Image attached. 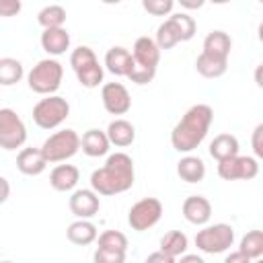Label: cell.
Returning <instances> with one entry per match:
<instances>
[{"label":"cell","instance_id":"6da1fadb","mask_svg":"<svg viewBox=\"0 0 263 263\" xmlns=\"http://www.w3.org/2000/svg\"><path fill=\"white\" fill-rule=\"evenodd\" d=\"M136 181L134 160L125 152H113L107 156L101 168H95L90 175V189L97 195H117L132 189Z\"/></svg>","mask_w":263,"mask_h":263},{"label":"cell","instance_id":"7a4b0ae2","mask_svg":"<svg viewBox=\"0 0 263 263\" xmlns=\"http://www.w3.org/2000/svg\"><path fill=\"white\" fill-rule=\"evenodd\" d=\"M214 121V109L205 103H197L185 111L171 132V144L177 152H193L208 136Z\"/></svg>","mask_w":263,"mask_h":263},{"label":"cell","instance_id":"3957f363","mask_svg":"<svg viewBox=\"0 0 263 263\" xmlns=\"http://www.w3.org/2000/svg\"><path fill=\"white\" fill-rule=\"evenodd\" d=\"M64 78V66L55 58H43L39 60L27 74V84L33 92L49 97L55 95Z\"/></svg>","mask_w":263,"mask_h":263},{"label":"cell","instance_id":"277c9868","mask_svg":"<svg viewBox=\"0 0 263 263\" xmlns=\"http://www.w3.org/2000/svg\"><path fill=\"white\" fill-rule=\"evenodd\" d=\"M70 66L78 78V82L84 88H97L99 84H103V76L105 70L97 60V53L88 47V45H78L72 53H70Z\"/></svg>","mask_w":263,"mask_h":263},{"label":"cell","instance_id":"5b68a950","mask_svg":"<svg viewBox=\"0 0 263 263\" xmlns=\"http://www.w3.org/2000/svg\"><path fill=\"white\" fill-rule=\"evenodd\" d=\"M70 115V103L60 95H49L37 101L33 107V121L41 129H55L60 127Z\"/></svg>","mask_w":263,"mask_h":263},{"label":"cell","instance_id":"8992f818","mask_svg":"<svg viewBox=\"0 0 263 263\" xmlns=\"http://www.w3.org/2000/svg\"><path fill=\"white\" fill-rule=\"evenodd\" d=\"M78 150H80V136L72 127H66V129L51 134L41 146V152H43L47 164L49 162H66Z\"/></svg>","mask_w":263,"mask_h":263},{"label":"cell","instance_id":"52a82bcc","mask_svg":"<svg viewBox=\"0 0 263 263\" xmlns=\"http://www.w3.org/2000/svg\"><path fill=\"white\" fill-rule=\"evenodd\" d=\"M232 245H234V228L230 224H224V222L203 226L195 234V247L208 255L224 253Z\"/></svg>","mask_w":263,"mask_h":263},{"label":"cell","instance_id":"ba28073f","mask_svg":"<svg viewBox=\"0 0 263 263\" xmlns=\"http://www.w3.org/2000/svg\"><path fill=\"white\" fill-rule=\"evenodd\" d=\"M27 142V125L10 107H0V148L16 150Z\"/></svg>","mask_w":263,"mask_h":263},{"label":"cell","instance_id":"9c48e42d","mask_svg":"<svg viewBox=\"0 0 263 263\" xmlns=\"http://www.w3.org/2000/svg\"><path fill=\"white\" fill-rule=\"evenodd\" d=\"M162 218V203L156 197H144L136 201L127 212V224L136 232H144L158 224Z\"/></svg>","mask_w":263,"mask_h":263},{"label":"cell","instance_id":"30bf717a","mask_svg":"<svg viewBox=\"0 0 263 263\" xmlns=\"http://www.w3.org/2000/svg\"><path fill=\"white\" fill-rule=\"evenodd\" d=\"M259 175V160L255 156H232L218 162V177L224 181H251Z\"/></svg>","mask_w":263,"mask_h":263},{"label":"cell","instance_id":"8fae6325","mask_svg":"<svg viewBox=\"0 0 263 263\" xmlns=\"http://www.w3.org/2000/svg\"><path fill=\"white\" fill-rule=\"evenodd\" d=\"M101 101L109 115H125L132 109L129 90L121 82H105L101 86Z\"/></svg>","mask_w":263,"mask_h":263},{"label":"cell","instance_id":"7c38bea8","mask_svg":"<svg viewBox=\"0 0 263 263\" xmlns=\"http://www.w3.org/2000/svg\"><path fill=\"white\" fill-rule=\"evenodd\" d=\"M70 212L78 220H90L101 210V199L92 189H74L68 199Z\"/></svg>","mask_w":263,"mask_h":263},{"label":"cell","instance_id":"4fadbf2b","mask_svg":"<svg viewBox=\"0 0 263 263\" xmlns=\"http://www.w3.org/2000/svg\"><path fill=\"white\" fill-rule=\"evenodd\" d=\"M181 212H183V218L189 222V224H195V226H205L212 218V203L208 197L203 195H189L183 205H181Z\"/></svg>","mask_w":263,"mask_h":263},{"label":"cell","instance_id":"5bb4252c","mask_svg":"<svg viewBox=\"0 0 263 263\" xmlns=\"http://www.w3.org/2000/svg\"><path fill=\"white\" fill-rule=\"evenodd\" d=\"M132 60L140 66H146V68H154L158 66L160 62V49L156 47L154 39L144 35V37H138L134 41V47H132Z\"/></svg>","mask_w":263,"mask_h":263},{"label":"cell","instance_id":"9a60e30c","mask_svg":"<svg viewBox=\"0 0 263 263\" xmlns=\"http://www.w3.org/2000/svg\"><path fill=\"white\" fill-rule=\"evenodd\" d=\"M16 168L27 177H37L47 168V160L41 148H21L16 154Z\"/></svg>","mask_w":263,"mask_h":263},{"label":"cell","instance_id":"2e32d148","mask_svg":"<svg viewBox=\"0 0 263 263\" xmlns=\"http://www.w3.org/2000/svg\"><path fill=\"white\" fill-rule=\"evenodd\" d=\"M78 181H80V171L74 164H58L49 173V185L60 193L74 191Z\"/></svg>","mask_w":263,"mask_h":263},{"label":"cell","instance_id":"e0dca14e","mask_svg":"<svg viewBox=\"0 0 263 263\" xmlns=\"http://www.w3.org/2000/svg\"><path fill=\"white\" fill-rule=\"evenodd\" d=\"M105 134H107V138H109V144L115 146V148H127V146H132L134 140H136V127H134V123L127 121V119H123V117L113 119V121L107 125Z\"/></svg>","mask_w":263,"mask_h":263},{"label":"cell","instance_id":"ac0fdd59","mask_svg":"<svg viewBox=\"0 0 263 263\" xmlns=\"http://www.w3.org/2000/svg\"><path fill=\"white\" fill-rule=\"evenodd\" d=\"M111 144H109V138L103 129H97V127H90L82 134L80 138V150L90 156V158H99V156H105L109 152Z\"/></svg>","mask_w":263,"mask_h":263},{"label":"cell","instance_id":"d6986e66","mask_svg":"<svg viewBox=\"0 0 263 263\" xmlns=\"http://www.w3.org/2000/svg\"><path fill=\"white\" fill-rule=\"evenodd\" d=\"M41 47L49 55H62L66 49H70V33L60 27V29H43L41 33Z\"/></svg>","mask_w":263,"mask_h":263},{"label":"cell","instance_id":"ffe728a7","mask_svg":"<svg viewBox=\"0 0 263 263\" xmlns=\"http://www.w3.org/2000/svg\"><path fill=\"white\" fill-rule=\"evenodd\" d=\"M230 49H232V39L226 31H210L203 39V53L208 55H214V58H222V60H228L230 55Z\"/></svg>","mask_w":263,"mask_h":263},{"label":"cell","instance_id":"44dd1931","mask_svg":"<svg viewBox=\"0 0 263 263\" xmlns=\"http://www.w3.org/2000/svg\"><path fill=\"white\" fill-rule=\"evenodd\" d=\"M132 66V51L123 45H113L105 53V68L115 76H127Z\"/></svg>","mask_w":263,"mask_h":263},{"label":"cell","instance_id":"7402d4cb","mask_svg":"<svg viewBox=\"0 0 263 263\" xmlns=\"http://www.w3.org/2000/svg\"><path fill=\"white\" fill-rule=\"evenodd\" d=\"M66 236L72 245H78V247H86V245H92L99 236V230L97 226L90 222V220H74L68 230H66Z\"/></svg>","mask_w":263,"mask_h":263},{"label":"cell","instance_id":"603a6c76","mask_svg":"<svg viewBox=\"0 0 263 263\" xmlns=\"http://www.w3.org/2000/svg\"><path fill=\"white\" fill-rule=\"evenodd\" d=\"M177 175L185 183H199L205 177V162L199 156L187 154L177 162Z\"/></svg>","mask_w":263,"mask_h":263},{"label":"cell","instance_id":"cb8c5ba5","mask_svg":"<svg viewBox=\"0 0 263 263\" xmlns=\"http://www.w3.org/2000/svg\"><path fill=\"white\" fill-rule=\"evenodd\" d=\"M238 140H236V136H232V134H218L212 142H210V156L214 158V160H226V158H232V156H236L238 154Z\"/></svg>","mask_w":263,"mask_h":263},{"label":"cell","instance_id":"d4e9b609","mask_svg":"<svg viewBox=\"0 0 263 263\" xmlns=\"http://www.w3.org/2000/svg\"><path fill=\"white\" fill-rule=\"evenodd\" d=\"M195 70L197 74H201L203 78H220L226 74L228 70V60H222V58H214V55H208V53H199L197 60H195Z\"/></svg>","mask_w":263,"mask_h":263},{"label":"cell","instance_id":"484cf974","mask_svg":"<svg viewBox=\"0 0 263 263\" xmlns=\"http://www.w3.org/2000/svg\"><path fill=\"white\" fill-rule=\"evenodd\" d=\"M187 247H189L187 234L181 232V230H171L160 238V249L158 251H162L164 255H168L173 259H179L181 255L187 253Z\"/></svg>","mask_w":263,"mask_h":263},{"label":"cell","instance_id":"4316f807","mask_svg":"<svg viewBox=\"0 0 263 263\" xmlns=\"http://www.w3.org/2000/svg\"><path fill=\"white\" fill-rule=\"evenodd\" d=\"M25 76L23 62L16 58H0V86H12Z\"/></svg>","mask_w":263,"mask_h":263},{"label":"cell","instance_id":"83f0119b","mask_svg":"<svg viewBox=\"0 0 263 263\" xmlns=\"http://www.w3.org/2000/svg\"><path fill=\"white\" fill-rule=\"evenodd\" d=\"M154 43H156V47H158L160 51H162V49H173L177 43H181V33H179L177 25H175L171 18H166L164 23L158 25Z\"/></svg>","mask_w":263,"mask_h":263},{"label":"cell","instance_id":"f1b7e54d","mask_svg":"<svg viewBox=\"0 0 263 263\" xmlns=\"http://www.w3.org/2000/svg\"><path fill=\"white\" fill-rule=\"evenodd\" d=\"M37 23L43 29H60L66 23V8L60 4H47L37 12Z\"/></svg>","mask_w":263,"mask_h":263},{"label":"cell","instance_id":"f546056e","mask_svg":"<svg viewBox=\"0 0 263 263\" xmlns=\"http://www.w3.org/2000/svg\"><path fill=\"white\" fill-rule=\"evenodd\" d=\"M238 251L242 255H247L251 261L261 259L263 257V232L261 230H249L238 245Z\"/></svg>","mask_w":263,"mask_h":263},{"label":"cell","instance_id":"4dcf8cb0","mask_svg":"<svg viewBox=\"0 0 263 263\" xmlns=\"http://www.w3.org/2000/svg\"><path fill=\"white\" fill-rule=\"evenodd\" d=\"M97 242L101 249H109V251H119L125 253L127 251V236L119 230H105L97 236Z\"/></svg>","mask_w":263,"mask_h":263},{"label":"cell","instance_id":"1f68e13d","mask_svg":"<svg viewBox=\"0 0 263 263\" xmlns=\"http://www.w3.org/2000/svg\"><path fill=\"white\" fill-rule=\"evenodd\" d=\"M168 18L177 25V29H179V33H181V41L193 39L195 31H197V23H195V18H193L189 12H175V14H171Z\"/></svg>","mask_w":263,"mask_h":263},{"label":"cell","instance_id":"d6a6232c","mask_svg":"<svg viewBox=\"0 0 263 263\" xmlns=\"http://www.w3.org/2000/svg\"><path fill=\"white\" fill-rule=\"evenodd\" d=\"M154 76H156V70H154V68L140 66V64H136V62L132 60V66H129V72H127L125 78H129V80L136 82V84H148V82L154 80Z\"/></svg>","mask_w":263,"mask_h":263},{"label":"cell","instance_id":"836d02e7","mask_svg":"<svg viewBox=\"0 0 263 263\" xmlns=\"http://www.w3.org/2000/svg\"><path fill=\"white\" fill-rule=\"evenodd\" d=\"M142 8L152 16H166L173 12L175 2L173 0H142Z\"/></svg>","mask_w":263,"mask_h":263},{"label":"cell","instance_id":"e575fe53","mask_svg":"<svg viewBox=\"0 0 263 263\" xmlns=\"http://www.w3.org/2000/svg\"><path fill=\"white\" fill-rule=\"evenodd\" d=\"M92 261L95 263H125V253L97 247L95 253H92Z\"/></svg>","mask_w":263,"mask_h":263},{"label":"cell","instance_id":"d590c367","mask_svg":"<svg viewBox=\"0 0 263 263\" xmlns=\"http://www.w3.org/2000/svg\"><path fill=\"white\" fill-rule=\"evenodd\" d=\"M21 0H0V16H16L21 12Z\"/></svg>","mask_w":263,"mask_h":263},{"label":"cell","instance_id":"8d00e7d4","mask_svg":"<svg viewBox=\"0 0 263 263\" xmlns=\"http://www.w3.org/2000/svg\"><path fill=\"white\" fill-rule=\"evenodd\" d=\"M251 144H253V152H255V158H263V123H259V125L253 129V138H251Z\"/></svg>","mask_w":263,"mask_h":263},{"label":"cell","instance_id":"74e56055","mask_svg":"<svg viewBox=\"0 0 263 263\" xmlns=\"http://www.w3.org/2000/svg\"><path fill=\"white\" fill-rule=\"evenodd\" d=\"M144 263H177V259H173V257L164 255L162 251H154V253H150V255L146 257V261H144Z\"/></svg>","mask_w":263,"mask_h":263},{"label":"cell","instance_id":"f35d334b","mask_svg":"<svg viewBox=\"0 0 263 263\" xmlns=\"http://www.w3.org/2000/svg\"><path fill=\"white\" fill-rule=\"evenodd\" d=\"M224 263H253V261H251L247 255H242L240 251H232L230 255H226Z\"/></svg>","mask_w":263,"mask_h":263},{"label":"cell","instance_id":"ab89813d","mask_svg":"<svg viewBox=\"0 0 263 263\" xmlns=\"http://www.w3.org/2000/svg\"><path fill=\"white\" fill-rule=\"evenodd\" d=\"M8 197H10V183L6 177L0 175V203H4Z\"/></svg>","mask_w":263,"mask_h":263},{"label":"cell","instance_id":"60d3db41","mask_svg":"<svg viewBox=\"0 0 263 263\" xmlns=\"http://www.w3.org/2000/svg\"><path fill=\"white\" fill-rule=\"evenodd\" d=\"M177 263H205L199 255H191V253H185V255H181L179 259H177Z\"/></svg>","mask_w":263,"mask_h":263},{"label":"cell","instance_id":"b9f144b4","mask_svg":"<svg viewBox=\"0 0 263 263\" xmlns=\"http://www.w3.org/2000/svg\"><path fill=\"white\" fill-rule=\"evenodd\" d=\"M181 6L183 8H201L203 6V0H197V2H189V0H181Z\"/></svg>","mask_w":263,"mask_h":263},{"label":"cell","instance_id":"7bdbcfd3","mask_svg":"<svg viewBox=\"0 0 263 263\" xmlns=\"http://www.w3.org/2000/svg\"><path fill=\"white\" fill-rule=\"evenodd\" d=\"M261 68H263V66H257V74H255V80H257V86H263V82H261Z\"/></svg>","mask_w":263,"mask_h":263},{"label":"cell","instance_id":"ee69618b","mask_svg":"<svg viewBox=\"0 0 263 263\" xmlns=\"http://www.w3.org/2000/svg\"><path fill=\"white\" fill-rule=\"evenodd\" d=\"M253 263H263V261H261V259H255V261H253Z\"/></svg>","mask_w":263,"mask_h":263},{"label":"cell","instance_id":"f6af8a7d","mask_svg":"<svg viewBox=\"0 0 263 263\" xmlns=\"http://www.w3.org/2000/svg\"><path fill=\"white\" fill-rule=\"evenodd\" d=\"M0 263H14V261H8V259H6V261H0Z\"/></svg>","mask_w":263,"mask_h":263}]
</instances>
